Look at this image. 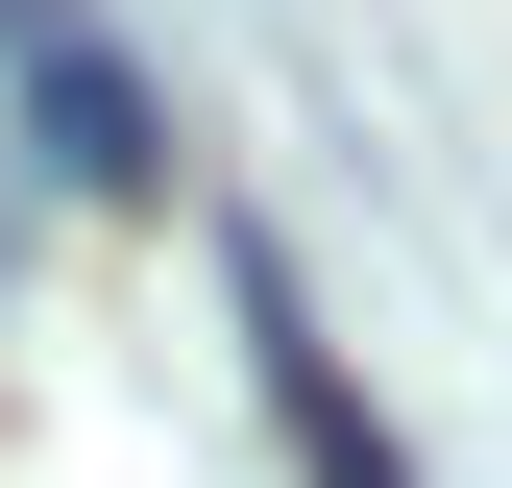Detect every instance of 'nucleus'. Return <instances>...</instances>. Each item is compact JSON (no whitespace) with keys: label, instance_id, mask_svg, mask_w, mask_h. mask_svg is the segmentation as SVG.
Listing matches in <instances>:
<instances>
[{"label":"nucleus","instance_id":"obj_2","mask_svg":"<svg viewBox=\"0 0 512 488\" xmlns=\"http://www.w3.org/2000/svg\"><path fill=\"white\" fill-rule=\"evenodd\" d=\"M0 98H25V147L74 196H171V122H147V74H122L74 0H0Z\"/></svg>","mask_w":512,"mask_h":488},{"label":"nucleus","instance_id":"obj_1","mask_svg":"<svg viewBox=\"0 0 512 488\" xmlns=\"http://www.w3.org/2000/svg\"><path fill=\"white\" fill-rule=\"evenodd\" d=\"M220 293H244V391L293 415V464H317V488H415V440L342 391V342H317V293H293V244H269V220H220Z\"/></svg>","mask_w":512,"mask_h":488}]
</instances>
